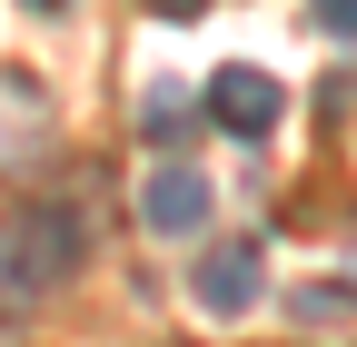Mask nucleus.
I'll return each mask as SVG.
<instances>
[{
    "label": "nucleus",
    "instance_id": "obj_1",
    "mask_svg": "<svg viewBox=\"0 0 357 347\" xmlns=\"http://www.w3.org/2000/svg\"><path fill=\"white\" fill-rule=\"evenodd\" d=\"M79 268V219L70 208H10V219H0V308H30L40 288H60Z\"/></svg>",
    "mask_w": 357,
    "mask_h": 347
},
{
    "label": "nucleus",
    "instance_id": "obj_2",
    "mask_svg": "<svg viewBox=\"0 0 357 347\" xmlns=\"http://www.w3.org/2000/svg\"><path fill=\"white\" fill-rule=\"evenodd\" d=\"M208 119L229 129V139H268V129H278V79L248 70V60H229L208 79Z\"/></svg>",
    "mask_w": 357,
    "mask_h": 347
},
{
    "label": "nucleus",
    "instance_id": "obj_3",
    "mask_svg": "<svg viewBox=\"0 0 357 347\" xmlns=\"http://www.w3.org/2000/svg\"><path fill=\"white\" fill-rule=\"evenodd\" d=\"M139 219L159 229V238H199V219H208V179L199 169H149V189H139Z\"/></svg>",
    "mask_w": 357,
    "mask_h": 347
},
{
    "label": "nucleus",
    "instance_id": "obj_4",
    "mask_svg": "<svg viewBox=\"0 0 357 347\" xmlns=\"http://www.w3.org/2000/svg\"><path fill=\"white\" fill-rule=\"evenodd\" d=\"M248 298H258V248H248V238H218V248L199 258V308H208V318H238Z\"/></svg>",
    "mask_w": 357,
    "mask_h": 347
},
{
    "label": "nucleus",
    "instance_id": "obj_5",
    "mask_svg": "<svg viewBox=\"0 0 357 347\" xmlns=\"http://www.w3.org/2000/svg\"><path fill=\"white\" fill-rule=\"evenodd\" d=\"M208 109V90H178V79H149V100H139V129L149 139H178V129H189Z\"/></svg>",
    "mask_w": 357,
    "mask_h": 347
},
{
    "label": "nucleus",
    "instance_id": "obj_6",
    "mask_svg": "<svg viewBox=\"0 0 357 347\" xmlns=\"http://www.w3.org/2000/svg\"><path fill=\"white\" fill-rule=\"evenodd\" d=\"M288 308H298L307 327H328V318H357V288H298Z\"/></svg>",
    "mask_w": 357,
    "mask_h": 347
},
{
    "label": "nucleus",
    "instance_id": "obj_7",
    "mask_svg": "<svg viewBox=\"0 0 357 347\" xmlns=\"http://www.w3.org/2000/svg\"><path fill=\"white\" fill-rule=\"evenodd\" d=\"M307 20H318L328 40H357V0H307Z\"/></svg>",
    "mask_w": 357,
    "mask_h": 347
},
{
    "label": "nucleus",
    "instance_id": "obj_8",
    "mask_svg": "<svg viewBox=\"0 0 357 347\" xmlns=\"http://www.w3.org/2000/svg\"><path fill=\"white\" fill-rule=\"evenodd\" d=\"M159 10H169V20H199V10H208V0H159Z\"/></svg>",
    "mask_w": 357,
    "mask_h": 347
},
{
    "label": "nucleus",
    "instance_id": "obj_9",
    "mask_svg": "<svg viewBox=\"0 0 357 347\" xmlns=\"http://www.w3.org/2000/svg\"><path fill=\"white\" fill-rule=\"evenodd\" d=\"M30 10H60V0H30Z\"/></svg>",
    "mask_w": 357,
    "mask_h": 347
}]
</instances>
